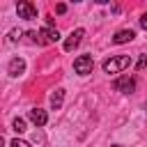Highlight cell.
Returning a JSON list of instances; mask_svg holds the SVG:
<instances>
[{"label":"cell","instance_id":"6da1fadb","mask_svg":"<svg viewBox=\"0 0 147 147\" xmlns=\"http://www.w3.org/2000/svg\"><path fill=\"white\" fill-rule=\"evenodd\" d=\"M28 37H30L34 44H39V46H46V44H55V41L60 39V32H57L55 28H41V30L28 32Z\"/></svg>","mask_w":147,"mask_h":147},{"label":"cell","instance_id":"7a4b0ae2","mask_svg":"<svg viewBox=\"0 0 147 147\" xmlns=\"http://www.w3.org/2000/svg\"><path fill=\"white\" fill-rule=\"evenodd\" d=\"M129 67H131V55H115V57H108L103 62V71L106 74H122Z\"/></svg>","mask_w":147,"mask_h":147},{"label":"cell","instance_id":"3957f363","mask_svg":"<svg viewBox=\"0 0 147 147\" xmlns=\"http://www.w3.org/2000/svg\"><path fill=\"white\" fill-rule=\"evenodd\" d=\"M92 69H94L92 55H78V57L74 60V71H76L78 76H87V74H92Z\"/></svg>","mask_w":147,"mask_h":147},{"label":"cell","instance_id":"277c9868","mask_svg":"<svg viewBox=\"0 0 147 147\" xmlns=\"http://www.w3.org/2000/svg\"><path fill=\"white\" fill-rule=\"evenodd\" d=\"M113 87L122 94H131V92H136V78L133 76H119V78H115Z\"/></svg>","mask_w":147,"mask_h":147},{"label":"cell","instance_id":"5b68a950","mask_svg":"<svg viewBox=\"0 0 147 147\" xmlns=\"http://www.w3.org/2000/svg\"><path fill=\"white\" fill-rule=\"evenodd\" d=\"M16 14H18V18L32 21V18H37V7H34L32 2H28V0H21V2L16 5Z\"/></svg>","mask_w":147,"mask_h":147},{"label":"cell","instance_id":"8992f818","mask_svg":"<svg viewBox=\"0 0 147 147\" xmlns=\"http://www.w3.org/2000/svg\"><path fill=\"white\" fill-rule=\"evenodd\" d=\"M83 37H85V30H83V28H76V30L67 37V41H64V51H67V53H71L74 48H78V46H80V41H83Z\"/></svg>","mask_w":147,"mask_h":147},{"label":"cell","instance_id":"52a82bcc","mask_svg":"<svg viewBox=\"0 0 147 147\" xmlns=\"http://www.w3.org/2000/svg\"><path fill=\"white\" fill-rule=\"evenodd\" d=\"M28 119L37 126V129H41V126H46V122H48V115H46V110H41V108H32L30 113H28Z\"/></svg>","mask_w":147,"mask_h":147},{"label":"cell","instance_id":"ba28073f","mask_svg":"<svg viewBox=\"0 0 147 147\" xmlns=\"http://www.w3.org/2000/svg\"><path fill=\"white\" fill-rule=\"evenodd\" d=\"M23 71H25V60H23V57L9 60V64H7V74H9V76H21Z\"/></svg>","mask_w":147,"mask_h":147},{"label":"cell","instance_id":"9c48e42d","mask_svg":"<svg viewBox=\"0 0 147 147\" xmlns=\"http://www.w3.org/2000/svg\"><path fill=\"white\" fill-rule=\"evenodd\" d=\"M133 37H136V32L133 30H117L115 34H113V44H129V41H133Z\"/></svg>","mask_w":147,"mask_h":147},{"label":"cell","instance_id":"30bf717a","mask_svg":"<svg viewBox=\"0 0 147 147\" xmlns=\"http://www.w3.org/2000/svg\"><path fill=\"white\" fill-rule=\"evenodd\" d=\"M62 101H64V90L57 87V90L51 94V108H53V110H60V108H62Z\"/></svg>","mask_w":147,"mask_h":147},{"label":"cell","instance_id":"8fae6325","mask_svg":"<svg viewBox=\"0 0 147 147\" xmlns=\"http://www.w3.org/2000/svg\"><path fill=\"white\" fill-rule=\"evenodd\" d=\"M11 129H14L16 133H23V131H25V119H23V117H16V119L11 122Z\"/></svg>","mask_w":147,"mask_h":147},{"label":"cell","instance_id":"7c38bea8","mask_svg":"<svg viewBox=\"0 0 147 147\" xmlns=\"http://www.w3.org/2000/svg\"><path fill=\"white\" fill-rule=\"evenodd\" d=\"M9 147H30V142H25V140H18V138H14V140L9 142Z\"/></svg>","mask_w":147,"mask_h":147},{"label":"cell","instance_id":"4fadbf2b","mask_svg":"<svg viewBox=\"0 0 147 147\" xmlns=\"http://www.w3.org/2000/svg\"><path fill=\"white\" fill-rule=\"evenodd\" d=\"M21 34H23L21 30H11V32H9V39H11V41H18V39H21Z\"/></svg>","mask_w":147,"mask_h":147},{"label":"cell","instance_id":"5bb4252c","mask_svg":"<svg viewBox=\"0 0 147 147\" xmlns=\"http://www.w3.org/2000/svg\"><path fill=\"white\" fill-rule=\"evenodd\" d=\"M145 67H147V55H142V57H140V60H138V69H140V71H142V69H145Z\"/></svg>","mask_w":147,"mask_h":147},{"label":"cell","instance_id":"9a60e30c","mask_svg":"<svg viewBox=\"0 0 147 147\" xmlns=\"http://www.w3.org/2000/svg\"><path fill=\"white\" fill-rule=\"evenodd\" d=\"M55 11H57V14H64V11H67V5H64V2H60V5L55 7Z\"/></svg>","mask_w":147,"mask_h":147},{"label":"cell","instance_id":"2e32d148","mask_svg":"<svg viewBox=\"0 0 147 147\" xmlns=\"http://www.w3.org/2000/svg\"><path fill=\"white\" fill-rule=\"evenodd\" d=\"M140 25H142V28H145V30H147V11H145V14H142V18H140Z\"/></svg>","mask_w":147,"mask_h":147},{"label":"cell","instance_id":"e0dca14e","mask_svg":"<svg viewBox=\"0 0 147 147\" xmlns=\"http://www.w3.org/2000/svg\"><path fill=\"white\" fill-rule=\"evenodd\" d=\"M113 147H119V145H113Z\"/></svg>","mask_w":147,"mask_h":147}]
</instances>
